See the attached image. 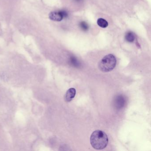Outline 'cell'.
<instances>
[{
  "label": "cell",
  "mask_w": 151,
  "mask_h": 151,
  "mask_svg": "<svg viewBox=\"0 0 151 151\" xmlns=\"http://www.w3.org/2000/svg\"><path fill=\"white\" fill-rule=\"evenodd\" d=\"M90 142L92 146L95 149H103L107 146L108 138L105 132L101 130H96L92 134Z\"/></svg>",
  "instance_id": "obj_1"
},
{
  "label": "cell",
  "mask_w": 151,
  "mask_h": 151,
  "mask_svg": "<svg viewBox=\"0 0 151 151\" xmlns=\"http://www.w3.org/2000/svg\"><path fill=\"white\" fill-rule=\"evenodd\" d=\"M117 64L115 57L112 54H107L99 63V68L103 72H109L114 69Z\"/></svg>",
  "instance_id": "obj_2"
},
{
  "label": "cell",
  "mask_w": 151,
  "mask_h": 151,
  "mask_svg": "<svg viewBox=\"0 0 151 151\" xmlns=\"http://www.w3.org/2000/svg\"><path fill=\"white\" fill-rule=\"evenodd\" d=\"M68 14L66 11L60 10L58 11H53L50 13L49 17L50 19L55 21H60L63 18L67 17Z\"/></svg>",
  "instance_id": "obj_3"
},
{
  "label": "cell",
  "mask_w": 151,
  "mask_h": 151,
  "mask_svg": "<svg viewBox=\"0 0 151 151\" xmlns=\"http://www.w3.org/2000/svg\"><path fill=\"white\" fill-rule=\"evenodd\" d=\"M125 99L123 95H118L114 99V107L118 110L121 109L125 106Z\"/></svg>",
  "instance_id": "obj_4"
},
{
  "label": "cell",
  "mask_w": 151,
  "mask_h": 151,
  "mask_svg": "<svg viewBox=\"0 0 151 151\" xmlns=\"http://www.w3.org/2000/svg\"><path fill=\"white\" fill-rule=\"evenodd\" d=\"M76 94V90L74 88L69 89L65 95L64 99L66 102H70L74 99Z\"/></svg>",
  "instance_id": "obj_5"
},
{
  "label": "cell",
  "mask_w": 151,
  "mask_h": 151,
  "mask_svg": "<svg viewBox=\"0 0 151 151\" xmlns=\"http://www.w3.org/2000/svg\"><path fill=\"white\" fill-rule=\"evenodd\" d=\"M125 39L128 42H133L135 39V35L133 32L129 31L125 34Z\"/></svg>",
  "instance_id": "obj_6"
},
{
  "label": "cell",
  "mask_w": 151,
  "mask_h": 151,
  "mask_svg": "<svg viewBox=\"0 0 151 151\" xmlns=\"http://www.w3.org/2000/svg\"><path fill=\"white\" fill-rule=\"evenodd\" d=\"M97 24L102 28H105L108 26V23L103 18H99L97 21Z\"/></svg>",
  "instance_id": "obj_7"
},
{
  "label": "cell",
  "mask_w": 151,
  "mask_h": 151,
  "mask_svg": "<svg viewBox=\"0 0 151 151\" xmlns=\"http://www.w3.org/2000/svg\"><path fill=\"white\" fill-rule=\"evenodd\" d=\"M79 27L82 30L84 31H87L89 29V25L85 21H81L79 23Z\"/></svg>",
  "instance_id": "obj_8"
},
{
  "label": "cell",
  "mask_w": 151,
  "mask_h": 151,
  "mask_svg": "<svg viewBox=\"0 0 151 151\" xmlns=\"http://www.w3.org/2000/svg\"><path fill=\"white\" fill-rule=\"evenodd\" d=\"M70 60H71V63L74 65H76V66H78L79 65V63L77 61V60H76L75 57H71V58H70Z\"/></svg>",
  "instance_id": "obj_9"
},
{
  "label": "cell",
  "mask_w": 151,
  "mask_h": 151,
  "mask_svg": "<svg viewBox=\"0 0 151 151\" xmlns=\"http://www.w3.org/2000/svg\"><path fill=\"white\" fill-rule=\"evenodd\" d=\"M76 2H80L82 1H83V0H74Z\"/></svg>",
  "instance_id": "obj_10"
}]
</instances>
